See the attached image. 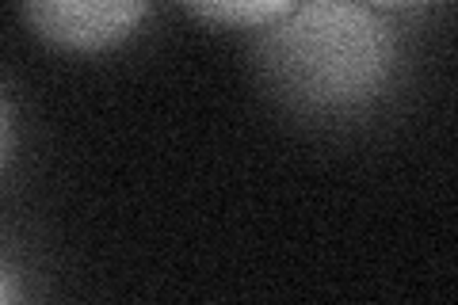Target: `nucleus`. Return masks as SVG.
<instances>
[{"label": "nucleus", "mask_w": 458, "mask_h": 305, "mask_svg": "<svg viewBox=\"0 0 458 305\" xmlns=\"http://www.w3.org/2000/svg\"><path fill=\"white\" fill-rule=\"evenodd\" d=\"M298 4L294 0H214V4H188L191 16L222 27H245V31H267L283 23Z\"/></svg>", "instance_id": "obj_3"}, {"label": "nucleus", "mask_w": 458, "mask_h": 305, "mask_svg": "<svg viewBox=\"0 0 458 305\" xmlns=\"http://www.w3.org/2000/svg\"><path fill=\"white\" fill-rule=\"evenodd\" d=\"M20 20L50 47L107 50L138 31V23L146 20V4L138 0H47V4H20Z\"/></svg>", "instance_id": "obj_2"}, {"label": "nucleus", "mask_w": 458, "mask_h": 305, "mask_svg": "<svg viewBox=\"0 0 458 305\" xmlns=\"http://www.w3.org/2000/svg\"><path fill=\"white\" fill-rule=\"evenodd\" d=\"M8 153H12V111H8V99L0 96V172L8 165Z\"/></svg>", "instance_id": "obj_4"}, {"label": "nucleus", "mask_w": 458, "mask_h": 305, "mask_svg": "<svg viewBox=\"0 0 458 305\" xmlns=\"http://www.w3.org/2000/svg\"><path fill=\"white\" fill-rule=\"evenodd\" d=\"M0 305H16V294H12V279H8L4 267H0Z\"/></svg>", "instance_id": "obj_5"}, {"label": "nucleus", "mask_w": 458, "mask_h": 305, "mask_svg": "<svg viewBox=\"0 0 458 305\" xmlns=\"http://www.w3.org/2000/svg\"><path fill=\"white\" fill-rule=\"evenodd\" d=\"M260 57L286 96L310 107H352L370 99L394 62L390 27L363 4H298L267 27Z\"/></svg>", "instance_id": "obj_1"}]
</instances>
